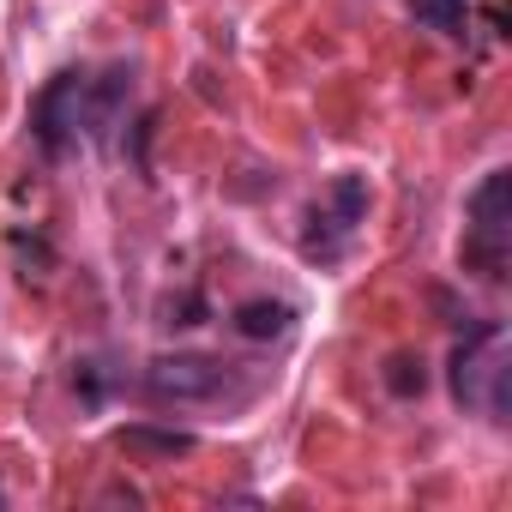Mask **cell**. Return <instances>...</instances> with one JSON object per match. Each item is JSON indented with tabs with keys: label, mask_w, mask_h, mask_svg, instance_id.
Wrapping results in <instances>:
<instances>
[{
	"label": "cell",
	"mask_w": 512,
	"mask_h": 512,
	"mask_svg": "<svg viewBox=\"0 0 512 512\" xmlns=\"http://www.w3.org/2000/svg\"><path fill=\"white\" fill-rule=\"evenodd\" d=\"M145 392L169 398V404H205V398L229 392V362H217V356H157L145 368Z\"/></svg>",
	"instance_id": "2"
},
{
	"label": "cell",
	"mask_w": 512,
	"mask_h": 512,
	"mask_svg": "<svg viewBox=\"0 0 512 512\" xmlns=\"http://www.w3.org/2000/svg\"><path fill=\"white\" fill-rule=\"evenodd\" d=\"M452 392L458 404H488L494 416L506 410V362H500V326H476L452 350Z\"/></svg>",
	"instance_id": "1"
},
{
	"label": "cell",
	"mask_w": 512,
	"mask_h": 512,
	"mask_svg": "<svg viewBox=\"0 0 512 512\" xmlns=\"http://www.w3.org/2000/svg\"><path fill=\"white\" fill-rule=\"evenodd\" d=\"M121 452H139V458H181V452H193V434L133 422V428H121Z\"/></svg>",
	"instance_id": "6"
},
{
	"label": "cell",
	"mask_w": 512,
	"mask_h": 512,
	"mask_svg": "<svg viewBox=\"0 0 512 512\" xmlns=\"http://www.w3.org/2000/svg\"><path fill=\"white\" fill-rule=\"evenodd\" d=\"M506 223H512V169H494V175L470 193V229L506 235Z\"/></svg>",
	"instance_id": "4"
},
{
	"label": "cell",
	"mask_w": 512,
	"mask_h": 512,
	"mask_svg": "<svg viewBox=\"0 0 512 512\" xmlns=\"http://www.w3.org/2000/svg\"><path fill=\"white\" fill-rule=\"evenodd\" d=\"M290 320H296V314H290V302H266V296H260V302H241V308L229 314V326H235L241 338H253V344L284 338V332H290Z\"/></svg>",
	"instance_id": "5"
},
{
	"label": "cell",
	"mask_w": 512,
	"mask_h": 512,
	"mask_svg": "<svg viewBox=\"0 0 512 512\" xmlns=\"http://www.w3.org/2000/svg\"><path fill=\"white\" fill-rule=\"evenodd\" d=\"M380 380H386V392H392V398H422V392H428V368H422V356H410V350L386 356Z\"/></svg>",
	"instance_id": "7"
},
{
	"label": "cell",
	"mask_w": 512,
	"mask_h": 512,
	"mask_svg": "<svg viewBox=\"0 0 512 512\" xmlns=\"http://www.w3.org/2000/svg\"><path fill=\"white\" fill-rule=\"evenodd\" d=\"M410 13L434 31H458L464 25V0H410Z\"/></svg>",
	"instance_id": "9"
},
{
	"label": "cell",
	"mask_w": 512,
	"mask_h": 512,
	"mask_svg": "<svg viewBox=\"0 0 512 512\" xmlns=\"http://www.w3.org/2000/svg\"><path fill=\"white\" fill-rule=\"evenodd\" d=\"M133 91V67H109L103 73V85H97V121H109L115 109H121V97Z\"/></svg>",
	"instance_id": "10"
},
{
	"label": "cell",
	"mask_w": 512,
	"mask_h": 512,
	"mask_svg": "<svg viewBox=\"0 0 512 512\" xmlns=\"http://www.w3.org/2000/svg\"><path fill=\"white\" fill-rule=\"evenodd\" d=\"M169 314H181L175 326H199V314H205V302H199V296H181V302H169Z\"/></svg>",
	"instance_id": "11"
},
{
	"label": "cell",
	"mask_w": 512,
	"mask_h": 512,
	"mask_svg": "<svg viewBox=\"0 0 512 512\" xmlns=\"http://www.w3.org/2000/svg\"><path fill=\"white\" fill-rule=\"evenodd\" d=\"M85 97V85H79V73H61L43 97H37V115H31V127H37V139H43V151H61L67 145V127H79V121H67V103H79Z\"/></svg>",
	"instance_id": "3"
},
{
	"label": "cell",
	"mask_w": 512,
	"mask_h": 512,
	"mask_svg": "<svg viewBox=\"0 0 512 512\" xmlns=\"http://www.w3.org/2000/svg\"><path fill=\"white\" fill-rule=\"evenodd\" d=\"M332 211H338L344 229H356L362 211H368V181H362V175H338V181H332Z\"/></svg>",
	"instance_id": "8"
}]
</instances>
